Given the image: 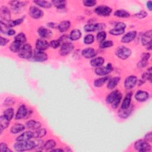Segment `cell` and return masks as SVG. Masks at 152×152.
Masks as SVG:
<instances>
[{"instance_id": "1", "label": "cell", "mask_w": 152, "mask_h": 152, "mask_svg": "<svg viewBox=\"0 0 152 152\" xmlns=\"http://www.w3.org/2000/svg\"><path fill=\"white\" fill-rule=\"evenodd\" d=\"M35 142L27 140L24 142H17L14 145V148L17 151H24L31 150L35 148Z\"/></svg>"}, {"instance_id": "2", "label": "cell", "mask_w": 152, "mask_h": 152, "mask_svg": "<svg viewBox=\"0 0 152 152\" xmlns=\"http://www.w3.org/2000/svg\"><path fill=\"white\" fill-rule=\"evenodd\" d=\"M19 56L23 59H30L33 56L32 48L29 44H24L19 52Z\"/></svg>"}, {"instance_id": "3", "label": "cell", "mask_w": 152, "mask_h": 152, "mask_svg": "<svg viewBox=\"0 0 152 152\" xmlns=\"http://www.w3.org/2000/svg\"><path fill=\"white\" fill-rule=\"evenodd\" d=\"M134 148L135 149V150L140 152L149 151L151 149V146L149 144V143L142 139H140L135 142Z\"/></svg>"}, {"instance_id": "4", "label": "cell", "mask_w": 152, "mask_h": 152, "mask_svg": "<svg viewBox=\"0 0 152 152\" xmlns=\"http://www.w3.org/2000/svg\"><path fill=\"white\" fill-rule=\"evenodd\" d=\"M131 55V51L130 49L126 47H119L116 51V55L121 59V60H126Z\"/></svg>"}, {"instance_id": "5", "label": "cell", "mask_w": 152, "mask_h": 152, "mask_svg": "<svg viewBox=\"0 0 152 152\" xmlns=\"http://www.w3.org/2000/svg\"><path fill=\"white\" fill-rule=\"evenodd\" d=\"M151 38H152V31L151 30L147 31L145 32L142 37V43L146 47V49H151Z\"/></svg>"}, {"instance_id": "6", "label": "cell", "mask_w": 152, "mask_h": 152, "mask_svg": "<svg viewBox=\"0 0 152 152\" xmlns=\"http://www.w3.org/2000/svg\"><path fill=\"white\" fill-rule=\"evenodd\" d=\"M106 27L104 23H90L85 26L84 30L86 32H92L98 31H101Z\"/></svg>"}, {"instance_id": "7", "label": "cell", "mask_w": 152, "mask_h": 152, "mask_svg": "<svg viewBox=\"0 0 152 152\" xmlns=\"http://www.w3.org/2000/svg\"><path fill=\"white\" fill-rule=\"evenodd\" d=\"M114 70L112 65L109 63L105 67H99L96 68L95 73L98 76H105L111 73Z\"/></svg>"}, {"instance_id": "8", "label": "cell", "mask_w": 152, "mask_h": 152, "mask_svg": "<svg viewBox=\"0 0 152 152\" xmlns=\"http://www.w3.org/2000/svg\"><path fill=\"white\" fill-rule=\"evenodd\" d=\"M112 11L111 8L106 6H101L96 7L94 9V12L97 14L98 15L103 17H106L110 16Z\"/></svg>"}, {"instance_id": "9", "label": "cell", "mask_w": 152, "mask_h": 152, "mask_svg": "<svg viewBox=\"0 0 152 152\" xmlns=\"http://www.w3.org/2000/svg\"><path fill=\"white\" fill-rule=\"evenodd\" d=\"M33 59L37 62H44L48 58V55L42 51L36 49L33 53Z\"/></svg>"}, {"instance_id": "10", "label": "cell", "mask_w": 152, "mask_h": 152, "mask_svg": "<svg viewBox=\"0 0 152 152\" xmlns=\"http://www.w3.org/2000/svg\"><path fill=\"white\" fill-rule=\"evenodd\" d=\"M74 49V46L71 42H67L61 44V48L60 50V53L62 56H65V55L70 53Z\"/></svg>"}, {"instance_id": "11", "label": "cell", "mask_w": 152, "mask_h": 152, "mask_svg": "<svg viewBox=\"0 0 152 152\" xmlns=\"http://www.w3.org/2000/svg\"><path fill=\"white\" fill-rule=\"evenodd\" d=\"M137 78L135 76H130L124 81V86L127 90L133 89L137 83Z\"/></svg>"}, {"instance_id": "12", "label": "cell", "mask_w": 152, "mask_h": 152, "mask_svg": "<svg viewBox=\"0 0 152 152\" xmlns=\"http://www.w3.org/2000/svg\"><path fill=\"white\" fill-rule=\"evenodd\" d=\"M29 15L34 19H39L44 16V12L36 7L32 6L29 9Z\"/></svg>"}, {"instance_id": "13", "label": "cell", "mask_w": 152, "mask_h": 152, "mask_svg": "<svg viewBox=\"0 0 152 152\" xmlns=\"http://www.w3.org/2000/svg\"><path fill=\"white\" fill-rule=\"evenodd\" d=\"M149 98V93L143 90H139L135 94V99L139 102H143L146 101Z\"/></svg>"}, {"instance_id": "14", "label": "cell", "mask_w": 152, "mask_h": 152, "mask_svg": "<svg viewBox=\"0 0 152 152\" xmlns=\"http://www.w3.org/2000/svg\"><path fill=\"white\" fill-rule=\"evenodd\" d=\"M136 31H131L124 35L123 37L121 38V42L124 44H128L135 38L137 36Z\"/></svg>"}, {"instance_id": "15", "label": "cell", "mask_w": 152, "mask_h": 152, "mask_svg": "<svg viewBox=\"0 0 152 152\" xmlns=\"http://www.w3.org/2000/svg\"><path fill=\"white\" fill-rule=\"evenodd\" d=\"M27 112H28V109L26 108V106L24 105H21L17 110V112L15 117L16 119L19 120L27 117Z\"/></svg>"}, {"instance_id": "16", "label": "cell", "mask_w": 152, "mask_h": 152, "mask_svg": "<svg viewBox=\"0 0 152 152\" xmlns=\"http://www.w3.org/2000/svg\"><path fill=\"white\" fill-rule=\"evenodd\" d=\"M0 16L1 18L6 21L7 22H8L11 20V12L10 10L5 6H2L0 9Z\"/></svg>"}, {"instance_id": "17", "label": "cell", "mask_w": 152, "mask_h": 152, "mask_svg": "<svg viewBox=\"0 0 152 152\" xmlns=\"http://www.w3.org/2000/svg\"><path fill=\"white\" fill-rule=\"evenodd\" d=\"M134 110V106L130 105L129 108L127 109H121L118 111V116L123 119L128 118L133 112Z\"/></svg>"}, {"instance_id": "18", "label": "cell", "mask_w": 152, "mask_h": 152, "mask_svg": "<svg viewBox=\"0 0 152 152\" xmlns=\"http://www.w3.org/2000/svg\"><path fill=\"white\" fill-rule=\"evenodd\" d=\"M49 47V44L47 40L44 39H37L36 42V49L44 51L47 50Z\"/></svg>"}, {"instance_id": "19", "label": "cell", "mask_w": 152, "mask_h": 152, "mask_svg": "<svg viewBox=\"0 0 152 152\" xmlns=\"http://www.w3.org/2000/svg\"><path fill=\"white\" fill-rule=\"evenodd\" d=\"M38 35L42 39L50 37L52 35V32L48 29L45 27H40L37 29Z\"/></svg>"}, {"instance_id": "20", "label": "cell", "mask_w": 152, "mask_h": 152, "mask_svg": "<svg viewBox=\"0 0 152 152\" xmlns=\"http://www.w3.org/2000/svg\"><path fill=\"white\" fill-rule=\"evenodd\" d=\"M33 138V133L31 131H27L19 136L17 137L16 139L17 142H24V141H27L30 140L31 139Z\"/></svg>"}, {"instance_id": "21", "label": "cell", "mask_w": 152, "mask_h": 152, "mask_svg": "<svg viewBox=\"0 0 152 152\" xmlns=\"http://www.w3.org/2000/svg\"><path fill=\"white\" fill-rule=\"evenodd\" d=\"M81 54L86 58H92L96 56V51L93 48H89L83 50Z\"/></svg>"}, {"instance_id": "22", "label": "cell", "mask_w": 152, "mask_h": 152, "mask_svg": "<svg viewBox=\"0 0 152 152\" xmlns=\"http://www.w3.org/2000/svg\"><path fill=\"white\" fill-rule=\"evenodd\" d=\"M26 126L27 128L37 130L41 127V124L40 122L35 120H30L26 122Z\"/></svg>"}, {"instance_id": "23", "label": "cell", "mask_w": 152, "mask_h": 152, "mask_svg": "<svg viewBox=\"0 0 152 152\" xmlns=\"http://www.w3.org/2000/svg\"><path fill=\"white\" fill-rule=\"evenodd\" d=\"M70 26H71L70 22H69L68 20H65L61 22L57 27L59 31L61 33H63L67 32L69 29H70Z\"/></svg>"}, {"instance_id": "24", "label": "cell", "mask_w": 152, "mask_h": 152, "mask_svg": "<svg viewBox=\"0 0 152 152\" xmlns=\"http://www.w3.org/2000/svg\"><path fill=\"white\" fill-rule=\"evenodd\" d=\"M105 62V60L102 57H98L92 59L90 61V65L93 67H99L103 65Z\"/></svg>"}, {"instance_id": "25", "label": "cell", "mask_w": 152, "mask_h": 152, "mask_svg": "<svg viewBox=\"0 0 152 152\" xmlns=\"http://www.w3.org/2000/svg\"><path fill=\"white\" fill-rule=\"evenodd\" d=\"M131 97H132V93H128L126 96V97L124 98V101L121 105V109H127L130 107L131 105Z\"/></svg>"}, {"instance_id": "26", "label": "cell", "mask_w": 152, "mask_h": 152, "mask_svg": "<svg viewBox=\"0 0 152 152\" xmlns=\"http://www.w3.org/2000/svg\"><path fill=\"white\" fill-rule=\"evenodd\" d=\"M24 129H25V126L24 125L20 123H17L15 124L14 126H12V127L11 128V133L14 134H18L23 131Z\"/></svg>"}, {"instance_id": "27", "label": "cell", "mask_w": 152, "mask_h": 152, "mask_svg": "<svg viewBox=\"0 0 152 152\" xmlns=\"http://www.w3.org/2000/svg\"><path fill=\"white\" fill-rule=\"evenodd\" d=\"M119 92L118 90H115L112 92L110 94L108 95L106 98V102L108 104L111 105V103L114 101V100L117 98L118 95L119 94Z\"/></svg>"}, {"instance_id": "28", "label": "cell", "mask_w": 152, "mask_h": 152, "mask_svg": "<svg viewBox=\"0 0 152 152\" xmlns=\"http://www.w3.org/2000/svg\"><path fill=\"white\" fill-rule=\"evenodd\" d=\"M119 81H120V77H115L112 78L111 79H110L108 81V83L107 85L108 89L110 90L114 89L118 85Z\"/></svg>"}, {"instance_id": "29", "label": "cell", "mask_w": 152, "mask_h": 152, "mask_svg": "<svg viewBox=\"0 0 152 152\" xmlns=\"http://www.w3.org/2000/svg\"><path fill=\"white\" fill-rule=\"evenodd\" d=\"M25 2L12 1L10 2V4L14 11H19L21 8L25 6Z\"/></svg>"}, {"instance_id": "30", "label": "cell", "mask_w": 152, "mask_h": 152, "mask_svg": "<svg viewBox=\"0 0 152 152\" xmlns=\"http://www.w3.org/2000/svg\"><path fill=\"white\" fill-rule=\"evenodd\" d=\"M21 45H22V44L17 42V41L14 40L10 46V49L11 52H12L14 53L19 52L22 48Z\"/></svg>"}, {"instance_id": "31", "label": "cell", "mask_w": 152, "mask_h": 152, "mask_svg": "<svg viewBox=\"0 0 152 152\" xmlns=\"http://www.w3.org/2000/svg\"><path fill=\"white\" fill-rule=\"evenodd\" d=\"M81 32L78 29H74L73 30L70 35V39L73 41H76L78 40L81 37Z\"/></svg>"}, {"instance_id": "32", "label": "cell", "mask_w": 152, "mask_h": 152, "mask_svg": "<svg viewBox=\"0 0 152 152\" xmlns=\"http://www.w3.org/2000/svg\"><path fill=\"white\" fill-rule=\"evenodd\" d=\"M109 80L108 77H103L102 78H99L94 80V86L96 87H102L105 83Z\"/></svg>"}, {"instance_id": "33", "label": "cell", "mask_w": 152, "mask_h": 152, "mask_svg": "<svg viewBox=\"0 0 152 152\" xmlns=\"http://www.w3.org/2000/svg\"><path fill=\"white\" fill-rule=\"evenodd\" d=\"M114 16L120 18H128L130 16V14L126 10H118L115 12Z\"/></svg>"}, {"instance_id": "34", "label": "cell", "mask_w": 152, "mask_h": 152, "mask_svg": "<svg viewBox=\"0 0 152 152\" xmlns=\"http://www.w3.org/2000/svg\"><path fill=\"white\" fill-rule=\"evenodd\" d=\"M47 134V130L45 128H39L37 130H36V131L35 133H33V138L36 139H40V138H42L43 137H44Z\"/></svg>"}, {"instance_id": "35", "label": "cell", "mask_w": 152, "mask_h": 152, "mask_svg": "<svg viewBox=\"0 0 152 152\" xmlns=\"http://www.w3.org/2000/svg\"><path fill=\"white\" fill-rule=\"evenodd\" d=\"M24 20V17H22V18H20V19H17L15 20H10L8 22H7V26L10 27H15L16 26H18V25H20L21 24L23 21Z\"/></svg>"}, {"instance_id": "36", "label": "cell", "mask_w": 152, "mask_h": 152, "mask_svg": "<svg viewBox=\"0 0 152 152\" xmlns=\"http://www.w3.org/2000/svg\"><path fill=\"white\" fill-rule=\"evenodd\" d=\"M10 121L4 115L0 117V126L3 129H6L10 124Z\"/></svg>"}, {"instance_id": "37", "label": "cell", "mask_w": 152, "mask_h": 152, "mask_svg": "<svg viewBox=\"0 0 152 152\" xmlns=\"http://www.w3.org/2000/svg\"><path fill=\"white\" fill-rule=\"evenodd\" d=\"M52 4L58 9H63L66 6V1L63 0H55L52 1Z\"/></svg>"}, {"instance_id": "38", "label": "cell", "mask_w": 152, "mask_h": 152, "mask_svg": "<svg viewBox=\"0 0 152 152\" xmlns=\"http://www.w3.org/2000/svg\"><path fill=\"white\" fill-rule=\"evenodd\" d=\"M34 3L38 5L39 6L45 8H49L52 7V4L49 3V1H41V0H37V1H35Z\"/></svg>"}, {"instance_id": "39", "label": "cell", "mask_w": 152, "mask_h": 152, "mask_svg": "<svg viewBox=\"0 0 152 152\" xmlns=\"http://www.w3.org/2000/svg\"><path fill=\"white\" fill-rule=\"evenodd\" d=\"M56 146V142L53 140H48L44 145V149L46 150H51Z\"/></svg>"}, {"instance_id": "40", "label": "cell", "mask_w": 152, "mask_h": 152, "mask_svg": "<svg viewBox=\"0 0 152 152\" xmlns=\"http://www.w3.org/2000/svg\"><path fill=\"white\" fill-rule=\"evenodd\" d=\"M14 114H15V110L12 108H8L4 112V115L9 120L11 121L13 117H14Z\"/></svg>"}, {"instance_id": "41", "label": "cell", "mask_w": 152, "mask_h": 152, "mask_svg": "<svg viewBox=\"0 0 152 152\" xmlns=\"http://www.w3.org/2000/svg\"><path fill=\"white\" fill-rule=\"evenodd\" d=\"M26 36L23 33H20L15 37V40L17 41L20 44H24L26 42Z\"/></svg>"}, {"instance_id": "42", "label": "cell", "mask_w": 152, "mask_h": 152, "mask_svg": "<svg viewBox=\"0 0 152 152\" xmlns=\"http://www.w3.org/2000/svg\"><path fill=\"white\" fill-rule=\"evenodd\" d=\"M109 33L114 36H119L121 35H122L125 32V29H117V28H114L109 31Z\"/></svg>"}, {"instance_id": "43", "label": "cell", "mask_w": 152, "mask_h": 152, "mask_svg": "<svg viewBox=\"0 0 152 152\" xmlns=\"http://www.w3.org/2000/svg\"><path fill=\"white\" fill-rule=\"evenodd\" d=\"M114 45V43L112 40H105L103 42L100 43L99 47L102 49L108 48L112 47Z\"/></svg>"}, {"instance_id": "44", "label": "cell", "mask_w": 152, "mask_h": 152, "mask_svg": "<svg viewBox=\"0 0 152 152\" xmlns=\"http://www.w3.org/2000/svg\"><path fill=\"white\" fill-rule=\"evenodd\" d=\"M106 37V33L104 31H101L99 32L96 36V39H97L98 42L99 43H101L103 41H105V39Z\"/></svg>"}, {"instance_id": "45", "label": "cell", "mask_w": 152, "mask_h": 152, "mask_svg": "<svg viewBox=\"0 0 152 152\" xmlns=\"http://www.w3.org/2000/svg\"><path fill=\"white\" fill-rule=\"evenodd\" d=\"M94 40V37L92 34L87 35L84 38V43L86 45H90L93 43Z\"/></svg>"}, {"instance_id": "46", "label": "cell", "mask_w": 152, "mask_h": 152, "mask_svg": "<svg viewBox=\"0 0 152 152\" xmlns=\"http://www.w3.org/2000/svg\"><path fill=\"white\" fill-rule=\"evenodd\" d=\"M151 68H149V70L147 71V72L144 73L142 75V79L143 81H146V80H149L151 81Z\"/></svg>"}, {"instance_id": "47", "label": "cell", "mask_w": 152, "mask_h": 152, "mask_svg": "<svg viewBox=\"0 0 152 152\" xmlns=\"http://www.w3.org/2000/svg\"><path fill=\"white\" fill-rule=\"evenodd\" d=\"M122 94L121 93H119V94L118 95V96L117 97V98L114 100V101L111 103V106L112 107V108L114 109H116L118 108L121 99H122Z\"/></svg>"}, {"instance_id": "48", "label": "cell", "mask_w": 152, "mask_h": 152, "mask_svg": "<svg viewBox=\"0 0 152 152\" xmlns=\"http://www.w3.org/2000/svg\"><path fill=\"white\" fill-rule=\"evenodd\" d=\"M9 29L10 27L6 23H4L3 21L0 22V30H1V33L6 34Z\"/></svg>"}, {"instance_id": "49", "label": "cell", "mask_w": 152, "mask_h": 152, "mask_svg": "<svg viewBox=\"0 0 152 152\" xmlns=\"http://www.w3.org/2000/svg\"><path fill=\"white\" fill-rule=\"evenodd\" d=\"M61 42L60 40H53L51 41L49 43V47H52L53 49H57L61 45Z\"/></svg>"}, {"instance_id": "50", "label": "cell", "mask_w": 152, "mask_h": 152, "mask_svg": "<svg viewBox=\"0 0 152 152\" xmlns=\"http://www.w3.org/2000/svg\"><path fill=\"white\" fill-rule=\"evenodd\" d=\"M35 143H36V146H35V149H37V150H42L44 149L45 143H44V142L42 140H39L37 142H35Z\"/></svg>"}, {"instance_id": "51", "label": "cell", "mask_w": 152, "mask_h": 152, "mask_svg": "<svg viewBox=\"0 0 152 152\" xmlns=\"http://www.w3.org/2000/svg\"><path fill=\"white\" fill-rule=\"evenodd\" d=\"M83 3L85 6L92 7L96 4V1L94 0H85V1H83Z\"/></svg>"}, {"instance_id": "52", "label": "cell", "mask_w": 152, "mask_h": 152, "mask_svg": "<svg viewBox=\"0 0 152 152\" xmlns=\"http://www.w3.org/2000/svg\"><path fill=\"white\" fill-rule=\"evenodd\" d=\"M147 16V12L144 11H141L135 14V17L139 19H142Z\"/></svg>"}, {"instance_id": "53", "label": "cell", "mask_w": 152, "mask_h": 152, "mask_svg": "<svg viewBox=\"0 0 152 152\" xmlns=\"http://www.w3.org/2000/svg\"><path fill=\"white\" fill-rule=\"evenodd\" d=\"M0 151L8 152V151H11V150L8 149L7 145L5 143H1V144H0Z\"/></svg>"}, {"instance_id": "54", "label": "cell", "mask_w": 152, "mask_h": 152, "mask_svg": "<svg viewBox=\"0 0 152 152\" xmlns=\"http://www.w3.org/2000/svg\"><path fill=\"white\" fill-rule=\"evenodd\" d=\"M148 64V61L143 59H141V60L137 64V67L139 68H144Z\"/></svg>"}, {"instance_id": "55", "label": "cell", "mask_w": 152, "mask_h": 152, "mask_svg": "<svg viewBox=\"0 0 152 152\" xmlns=\"http://www.w3.org/2000/svg\"><path fill=\"white\" fill-rule=\"evenodd\" d=\"M144 140L148 143L151 142V141H152V133H151V132H149L145 135Z\"/></svg>"}, {"instance_id": "56", "label": "cell", "mask_w": 152, "mask_h": 152, "mask_svg": "<svg viewBox=\"0 0 152 152\" xmlns=\"http://www.w3.org/2000/svg\"><path fill=\"white\" fill-rule=\"evenodd\" d=\"M126 24L122 22H118L116 23L115 26V28H117V29H126Z\"/></svg>"}, {"instance_id": "57", "label": "cell", "mask_w": 152, "mask_h": 152, "mask_svg": "<svg viewBox=\"0 0 152 152\" xmlns=\"http://www.w3.org/2000/svg\"><path fill=\"white\" fill-rule=\"evenodd\" d=\"M8 42H9V39L3 37H0V44H1V47L6 46L8 43Z\"/></svg>"}, {"instance_id": "58", "label": "cell", "mask_w": 152, "mask_h": 152, "mask_svg": "<svg viewBox=\"0 0 152 152\" xmlns=\"http://www.w3.org/2000/svg\"><path fill=\"white\" fill-rule=\"evenodd\" d=\"M150 57V54L149 53H143L142 55V59L146 60H149Z\"/></svg>"}, {"instance_id": "59", "label": "cell", "mask_w": 152, "mask_h": 152, "mask_svg": "<svg viewBox=\"0 0 152 152\" xmlns=\"http://www.w3.org/2000/svg\"><path fill=\"white\" fill-rule=\"evenodd\" d=\"M8 36H13L16 34V31L13 29H9L6 33Z\"/></svg>"}, {"instance_id": "60", "label": "cell", "mask_w": 152, "mask_h": 152, "mask_svg": "<svg viewBox=\"0 0 152 152\" xmlns=\"http://www.w3.org/2000/svg\"><path fill=\"white\" fill-rule=\"evenodd\" d=\"M15 102L13 101L12 99H10V101H9V98L7 99L6 101V105H12Z\"/></svg>"}, {"instance_id": "61", "label": "cell", "mask_w": 152, "mask_h": 152, "mask_svg": "<svg viewBox=\"0 0 152 152\" xmlns=\"http://www.w3.org/2000/svg\"><path fill=\"white\" fill-rule=\"evenodd\" d=\"M147 7L148 8V9L150 10V11H151V9H152V2L151 1H148L147 3Z\"/></svg>"}, {"instance_id": "62", "label": "cell", "mask_w": 152, "mask_h": 152, "mask_svg": "<svg viewBox=\"0 0 152 152\" xmlns=\"http://www.w3.org/2000/svg\"><path fill=\"white\" fill-rule=\"evenodd\" d=\"M48 26H49L50 27H52V28H55V26H56V24H55V23H48Z\"/></svg>"}, {"instance_id": "63", "label": "cell", "mask_w": 152, "mask_h": 152, "mask_svg": "<svg viewBox=\"0 0 152 152\" xmlns=\"http://www.w3.org/2000/svg\"><path fill=\"white\" fill-rule=\"evenodd\" d=\"M51 151H63L64 150L61 149H52Z\"/></svg>"}]
</instances>
